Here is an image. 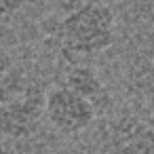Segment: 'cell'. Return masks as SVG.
I'll return each instance as SVG.
<instances>
[{"label":"cell","mask_w":154,"mask_h":154,"mask_svg":"<svg viewBox=\"0 0 154 154\" xmlns=\"http://www.w3.org/2000/svg\"><path fill=\"white\" fill-rule=\"evenodd\" d=\"M26 5H28V0H0V23L13 19Z\"/></svg>","instance_id":"cell-6"},{"label":"cell","mask_w":154,"mask_h":154,"mask_svg":"<svg viewBox=\"0 0 154 154\" xmlns=\"http://www.w3.org/2000/svg\"><path fill=\"white\" fill-rule=\"evenodd\" d=\"M114 11L108 5L95 0L72 9L57 26L61 53L72 63H82V59H91L103 53L114 42Z\"/></svg>","instance_id":"cell-1"},{"label":"cell","mask_w":154,"mask_h":154,"mask_svg":"<svg viewBox=\"0 0 154 154\" xmlns=\"http://www.w3.org/2000/svg\"><path fill=\"white\" fill-rule=\"evenodd\" d=\"M103 154H154V127L139 116H116L103 137Z\"/></svg>","instance_id":"cell-4"},{"label":"cell","mask_w":154,"mask_h":154,"mask_svg":"<svg viewBox=\"0 0 154 154\" xmlns=\"http://www.w3.org/2000/svg\"><path fill=\"white\" fill-rule=\"evenodd\" d=\"M45 87L23 70L0 76V135L9 139L32 137L45 118Z\"/></svg>","instance_id":"cell-2"},{"label":"cell","mask_w":154,"mask_h":154,"mask_svg":"<svg viewBox=\"0 0 154 154\" xmlns=\"http://www.w3.org/2000/svg\"><path fill=\"white\" fill-rule=\"evenodd\" d=\"M11 70V59H9V55L0 49V76H2L5 72H9Z\"/></svg>","instance_id":"cell-7"},{"label":"cell","mask_w":154,"mask_h":154,"mask_svg":"<svg viewBox=\"0 0 154 154\" xmlns=\"http://www.w3.org/2000/svg\"><path fill=\"white\" fill-rule=\"evenodd\" d=\"M61 85H66L70 91H74L82 99H87L95 108L97 116L106 114L112 108L110 89L106 87V82L101 80V76L97 74V70L91 68V66H87V63H74L66 72V78H63Z\"/></svg>","instance_id":"cell-5"},{"label":"cell","mask_w":154,"mask_h":154,"mask_svg":"<svg viewBox=\"0 0 154 154\" xmlns=\"http://www.w3.org/2000/svg\"><path fill=\"white\" fill-rule=\"evenodd\" d=\"M0 154H7V152H5V148H2V143H0Z\"/></svg>","instance_id":"cell-8"},{"label":"cell","mask_w":154,"mask_h":154,"mask_svg":"<svg viewBox=\"0 0 154 154\" xmlns=\"http://www.w3.org/2000/svg\"><path fill=\"white\" fill-rule=\"evenodd\" d=\"M45 118L57 133L76 135L95 122L97 112L87 99L70 91L66 85H55L45 95Z\"/></svg>","instance_id":"cell-3"}]
</instances>
